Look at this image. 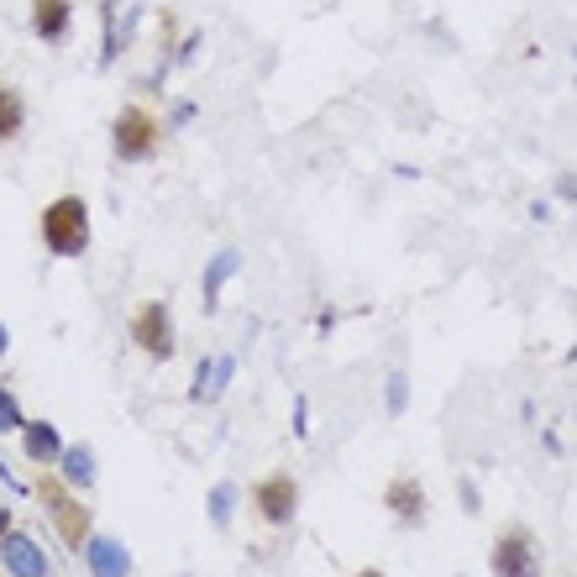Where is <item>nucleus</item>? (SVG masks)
I'll return each instance as SVG.
<instances>
[{"mask_svg": "<svg viewBox=\"0 0 577 577\" xmlns=\"http://www.w3.org/2000/svg\"><path fill=\"white\" fill-rule=\"evenodd\" d=\"M37 241H43V252L48 258H84L90 252V241H95V220H90V200L84 194H53L48 205L37 211Z\"/></svg>", "mask_w": 577, "mask_h": 577, "instance_id": "f257e3e1", "label": "nucleus"}, {"mask_svg": "<svg viewBox=\"0 0 577 577\" xmlns=\"http://www.w3.org/2000/svg\"><path fill=\"white\" fill-rule=\"evenodd\" d=\"M53 473H58L64 483H69L73 494H84V499H90V488L100 483L95 446H90V441H69V446H64V457H58V467H53Z\"/></svg>", "mask_w": 577, "mask_h": 577, "instance_id": "ddd939ff", "label": "nucleus"}, {"mask_svg": "<svg viewBox=\"0 0 577 577\" xmlns=\"http://www.w3.org/2000/svg\"><path fill=\"white\" fill-rule=\"evenodd\" d=\"M26 121H32V105H26L22 84L0 79V147H11V143H16V137L26 132Z\"/></svg>", "mask_w": 577, "mask_h": 577, "instance_id": "4468645a", "label": "nucleus"}, {"mask_svg": "<svg viewBox=\"0 0 577 577\" xmlns=\"http://www.w3.org/2000/svg\"><path fill=\"white\" fill-rule=\"evenodd\" d=\"M0 567L11 577H53V556L43 552V541L11 520V509L0 514Z\"/></svg>", "mask_w": 577, "mask_h": 577, "instance_id": "0eeeda50", "label": "nucleus"}, {"mask_svg": "<svg viewBox=\"0 0 577 577\" xmlns=\"http://www.w3.org/2000/svg\"><path fill=\"white\" fill-rule=\"evenodd\" d=\"M488 573L494 577H546V552L530 525H505L488 546Z\"/></svg>", "mask_w": 577, "mask_h": 577, "instance_id": "39448f33", "label": "nucleus"}, {"mask_svg": "<svg viewBox=\"0 0 577 577\" xmlns=\"http://www.w3.org/2000/svg\"><path fill=\"white\" fill-rule=\"evenodd\" d=\"M384 409H388V420H399V415L409 409V373L405 367H394V373L384 378Z\"/></svg>", "mask_w": 577, "mask_h": 577, "instance_id": "dca6fc26", "label": "nucleus"}, {"mask_svg": "<svg viewBox=\"0 0 577 577\" xmlns=\"http://www.w3.org/2000/svg\"><path fill=\"white\" fill-rule=\"evenodd\" d=\"M231 378H237V358H231V352H220V358H216V394H226Z\"/></svg>", "mask_w": 577, "mask_h": 577, "instance_id": "6ab92c4d", "label": "nucleus"}, {"mask_svg": "<svg viewBox=\"0 0 577 577\" xmlns=\"http://www.w3.org/2000/svg\"><path fill=\"white\" fill-rule=\"evenodd\" d=\"M126 337L147 362H173L179 358V326H173L169 299H143L126 315Z\"/></svg>", "mask_w": 577, "mask_h": 577, "instance_id": "20e7f679", "label": "nucleus"}, {"mask_svg": "<svg viewBox=\"0 0 577 577\" xmlns=\"http://www.w3.org/2000/svg\"><path fill=\"white\" fill-rule=\"evenodd\" d=\"M247 505H252V514L263 520L268 530H288L294 525V514H299V478L294 473H263V478H252V488H247Z\"/></svg>", "mask_w": 577, "mask_h": 577, "instance_id": "423d86ee", "label": "nucleus"}, {"mask_svg": "<svg viewBox=\"0 0 577 577\" xmlns=\"http://www.w3.org/2000/svg\"><path fill=\"white\" fill-rule=\"evenodd\" d=\"M100 26H105V37H100V69H111V64H116V48H121V37H116V0H105V5H100Z\"/></svg>", "mask_w": 577, "mask_h": 577, "instance_id": "f3484780", "label": "nucleus"}, {"mask_svg": "<svg viewBox=\"0 0 577 577\" xmlns=\"http://www.w3.org/2000/svg\"><path fill=\"white\" fill-rule=\"evenodd\" d=\"M457 494H462V505H467V514H483V494H478V483H473V478H457Z\"/></svg>", "mask_w": 577, "mask_h": 577, "instance_id": "412c9836", "label": "nucleus"}, {"mask_svg": "<svg viewBox=\"0 0 577 577\" xmlns=\"http://www.w3.org/2000/svg\"><path fill=\"white\" fill-rule=\"evenodd\" d=\"M169 143V121L158 111H147L143 100H126L116 116H111V152L116 163H152Z\"/></svg>", "mask_w": 577, "mask_h": 577, "instance_id": "7ed1b4c3", "label": "nucleus"}, {"mask_svg": "<svg viewBox=\"0 0 577 577\" xmlns=\"http://www.w3.org/2000/svg\"><path fill=\"white\" fill-rule=\"evenodd\" d=\"M32 494H37V505H43V514L53 520V530H58V541L69 546L73 556L84 552V541H90V530H95V514H90V505H84V494H73L69 483L58 478V473H37V483H32Z\"/></svg>", "mask_w": 577, "mask_h": 577, "instance_id": "f03ea898", "label": "nucleus"}, {"mask_svg": "<svg viewBox=\"0 0 577 577\" xmlns=\"http://www.w3.org/2000/svg\"><path fill=\"white\" fill-rule=\"evenodd\" d=\"M22 426H26L22 399L11 394V384H0V435H22Z\"/></svg>", "mask_w": 577, "mask_h": 577, "instance_id": "a211bd4d", "label": "nucleus"}, {"mask_svg": "<svg viewBox=\"0 0 577 577\" xmlns=\"http://www.w3.org/2000/svg\"><path fill=\"white\" fill-rule=\"evenodd\" d=\"M11 358V326H5V320H0V362Z\"/></svg>", "mask_w": 577, "mask_h": 577, "instance_id": "b1692460", "label": "nucleus"}, {"mask_svg": "<svg viewBox=\"0 0 577 577\" xmlns=\"http://www.w3.org/2000/svg\"><path fill=\"white\" fill-rule=\"evenodd\" d=\"M241 273V252L237 247H220L216 258H205V273H200V305H205V315L220 310V294H226V284Z\"/></svg>", "mask_w": 577, "mask_h": 577, "instance_id": "f8f14e48", "label": "nucleus"}, {"mask_svg": "<svg viewBox=\"0 0 577 577\" xmlns=\"http://www.w3.org/2000/svg\"><path fill=\"white\" fill-rule=\"evenodd\" d=\"M294 435H310V399H294Z\"/></svg>", "mask_w": 577, "mask_h": 577, "instance_id": "4be33fe9", "label": "nucleus"}, {"mask_svg": "<svg viewBox=\"0 0 577 577\" xmlns=\"http://www.w3.org/2000/svg\"><path fill=\"white\" fill-rule=\"evenodd\" d=\"M237 499H241V488L231 478H220L216 488H211V499H205V509H211V525L231 530V520H237Z\"/></svg>", "mask_w": 577, "mask_h": 577, "instance_id": "2eb2a0df", "label": "nucleus"}, {"mask_svg": "<svg viewBox=\"0 0 577 577\" xmlns=\"http://www.w3.org/2000/svg\"><path fill=\"white\" fill-rule=\"evenodd\" d=\"M84 567H90V577H132L137 573V562H132V552H126V541L121 535H105V530H90V541H84Z\"/></svg>", "mask_w": 577, "mask_h": 577, "instance_id": "9d476101", "label": "nucleus"}, {"mask_svg": "<svg viewBox=\"0 0 577 577\" xmlns=\"http://www.w3.org/2000/svg\"><path fill=\"white\" fill-rule=\"evenodd\" d=\"M64 435H58V426L53 420H26L22 426V457L37 467V473H48V467H58V457H64Z\"/></svg>", "mask_w": 577, "mask_h": 577, "instance_id": "9b49d317", "label": "nucleus"}, {"mask_svg": "<svg viewBox=\"0 0 577 577\" xmlns=\"http://www.w3.org/2000/svg\"><path fill=\"white\" fill-rule=\"evenodd\" d=\"M384 509L399 530H420L431 520V494H426V483L415 478V473H394L384 483Z\"/></svg>", "mask_w": 577, "mask_h": 577, "instance_id": "6e6552de", "label": "nucleus"}, {"mask_svg": "<svg viewBox=\"0 0 577 577\" xmlns=\"http://www.w3.org/2000/svg\"><path fill=\"white\" fill-rule=\"evenodd\" d=\"M556 194H562V200H573V205H577V179H573V173H562V179H556Z\"/></svg>", "mask_w": 577, "mask_h": 577, "instance_id": "5701e85b", "label": "nucleus"}, {"mask_svg": "<svg viewBox=\"0 0 577 577\" xmlns=\"http://www.w3.org/2000/svg\"><path fill=\"white\" fill-rule=\"evenodd\" d=\"M194 121V100H173V111H169V132H184Z\"/></svg>", "mask_w": 577, "mask_h": 577, "instance_id": "aec40b11", "label": "nucleus"}, {"mask_svg": "<svg viewBox=\"0 0 577 577\" xmlns=\"http://www.w3.org/2000/svg\"><path fill=\"white\" fill-rule=\"evenodd\" d=\"M352 577H388V573H384V567H358Z\"/></svg>", "mask_w": 577, "mask_h": 577, "instance_id": "393cba45", "label": "nucleus"}, {"mask_svg": "<svg viewBox=\"0 0 577 577\" xmlns=\"http://www.w3.org/2000/svg\"><path fill=\"white\" fill-rule=\"evenodd\" d=\"M26 26H32L37 43L64 48L73 32V0H26Z\"/></svg>", "mask_w": 577, "mask_h": 577, "instance_id": "1a4fd4ad", "label": "nucleus"}]
</instances>
